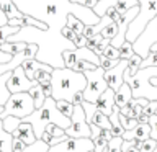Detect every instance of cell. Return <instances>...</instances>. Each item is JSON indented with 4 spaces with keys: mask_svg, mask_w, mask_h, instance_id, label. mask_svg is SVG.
Masks as SVG:
<instances>
[{
    "mask_svg": "<svg viewBox=\"0 0 157 152\" xmlns=\"http://www.w3.org/2000/svg\"><path fill=\"white\" fill-rule=\"evenodd\" d=\"M121 142H123V137L121 136H113L111 139L108 141L106 152H123L121 150Z\"/></svg>",
    "mask_w": 157,
    "mask_h": 152,
    "instance_id": "cell-35",
    "label": "cell"
},
{
    "mask_svg": "<svg viewBox=\"0 0 157 152\" xmlns=\"http://www.w3.org/2000/svg\"><path fill=\"white\" fill-rule=\"evenodd\" d=\"M28 93L33 97V100H34V106L39 108L44 103V100H46V95H44V92H43V87H41V83H36V85H33L31 88L28 90Z\"/></svg>",
    "mask_w": 157,
    "mask_h": 152,
    "instance_id": "cell-21",
    "label": "cell"
},
{
    "mask_svg": "<svg viewBox=\"0 0 157 152\" xmlns=\"http://www.w3.org/2000/svg\"><path fill=\"white\" fill-rule=\"evenodd\" d=\"M20 28L21 26H12V25H8V23L2 25V26H0V39H5V41H7V38L12 36V34H15Z\"/></svg>",
    "mask_w": 157,
    "mask_h": 152,
    "instance_id": "cell-34",
    "label": "cell"
},
{
    "mask_svg": "<svg viewBox=\"0 0 157 152\" xmlns=\"http://www.w3.org/2000/svg\"><path fill=\"white\" fill-rule=\"evenodd\" d=\"M144 67H157V51H149V54L141 61L139 69Z\"/></svg>",
    "mask_w": 157,
    "mask_h": 152,
    "instance_id": "cell-29",
    "label": "cell"
},
{
    "mask_svg": "<svg viewBox=\"0 0 157 152\" xmlns=\"http://www.w3.org/2000/svg\"><path fill=\"white\" fill-rule=\"evenodd\" d=\"M52 132H49V131H44L43 132V136H41V139L44 141V142H46V144H49V146H51L52 144Z\"/></svg>",
    "mask_w": 157,
    "mask_h": 152,
    "instance_id": "cell-53",
    "label": "cell"
},
{
    "mask_svg": "<svg viewBox=\"0 0 157 152\" xmlns=\"http://www.w3.org/2000/svg\"><path fill=\"white\" fill-rule=\"evenodd\" d=\"M83 74H85L87 78V87L82 92L83 100L95 103L97 98L108 88V83L105 80V69L97 66L95 69H90V70H83Z\"/></svg>",
    "mask_w": 157,
    "mask_h": 152,
    "instance_id": "cell-8",
    "label": "cell"
},
{
    "mask_svg": "<svg viewBox=\"0 0 157 152\" xmlns=\"http://www.w3.org/2000/svg\"><path fill=\"white\" fill-rule=\"evenodd\" d=\"M10 59H12V54L0 49V62H7V61H10Z\"/></svg>",
    "mask_w": 157,
    "mask_h": 152,
    "instance_id": "cell-56",
    "label": "cell"
},
{
    "mask_svg": "<svg viewBox=\"0 0 157 152\" xmlns=\"http://www.w3.org/2000/svg\"><path fill=\"white\" fill-rule=\"evenodd\" d=\"M118 62H120V59H108V57L103 56V54L100 56V67H103L105 70H108V69H111V67H115Z\"/></svg>",
    "mask_w": 157,
    "mask_h": 152,
    "instance_id": "cell-43",
    "label": "cell"
},
{
    "mask_svg": "<svg viewBox=\"0 0 157 152\" xmlns=\"http://www.w3.org/2000/svg\"><path fill=\"white\" fill-rule=\"evenodd\" d=\"M126 67H128V61H126V59H120V62H118L115 67L105 70V80L108 83V87L113 88L115 92L123 85V82H124V70H126Z\"/></svg>",
    "mask_w": 157,
    "mask_h": 152,
    "instance_id": "cell-13",
    "label": "cell"
},
{
    "mask_svg": "<svg viewBox=\"0 0 157 152\" xmlns=\"http://www.w3.org/2000/svg\"><path fill=\"white\" fill-rule=\"evenodd\" d=\"M116 33H118V23H116V21H111L110 25H106V26L100 31L101 36H103V38H108V39L115 38Z\"/></svg>",
    "mask_w": 157,
    "mask_h": 152,
    "instance_id": "cell-33",
    "label": "cell"
},
{
    "mask_svg": "<svg viewBox=\"0 0 157 152\" xmlns=\"http://www.w3.org/2000/svg\"><path fill=\"white\" fill-rule=\"evenodd\" d=\"M142 61V57L139 56V54H132V56L128 59V67L124 70V75H134V74L137 72V69H139V64Z\"/></svg>",
    "mask_w": 157,
    "mask_h": 152,
    "instance_id": "cell-23",
    "label": "cell"
},
{
    "mask_svg": "<svg viewBox=\"0 0 157 152\" xmlns=\"http://www.w3.org/2000/svg\"><path fill=\"white\" fill-rule=\"evenodd\" d=\"M82 100H83V95H82V92H77L75 95H74V98H72V103H74V105H80V103H82Z\"/></svg>",
    "mask_w": 157,
    "mask_h": 152,
    "instance_id": "cell-55",
    "label": "cell"
},
{
    "mask_svg": "<svg viewBox=\"0 0 157 152\" xmlns=\"http://www.w3.org/2000/svg\"><path fill=\"white\" fill-rule=\"evenodd\" d=\"M41 87H43V92L46 97H51L52 93V88H51V82H41Z\"/></svg>",
    "mask_w": 157,
    "mask_h": 152,
    "instance_id": "cell-52",
    "label": "cell"
},
{
    "mask_svg": "<svg viewBox=\"0 0 157 152\" xmlns=\"http://www.w3.org/2000/svg\"><path fill=\"white\" fill-rule=\"evenodd\" d=\"M26 144H25V141H21L20 137H13V142H12V150L13 152H21Z\"/></svg>",
    "mask_w": 157,
    "mask_h": 152,
    "instance_id": "cell-47",
    "label": "cell"
},
{
    "mask_svg": "<svg viewBox=\"0 0 157 152\" xmlns=\"http://www.w3.org/2000/svg\"><path fill=\"white\" fill-rule=\"evenodd\" d=\"M36 110L34 106V100L28 92H18L12 93L7 103L3 105V110L0 113V118H7V116H18L25 118Z\"/></svg>",
    "mask_w": 157,
    "mask_h": 152,
    "instance_id": "cell-7",
    "label": "cell"
},
{
    "mask_svg": "<svg viewBox=\"0 0 157 152\" xmlns=\"http://www.w3.org/2000/svg\"><path fill=\"white\" fill-rule=\"evenodd\" d=\"M157 149V141L152 139V137H147V139L142 142L139 152H154Z\"/></svg>",
    "mask_w": 157,
    "mask_h": 152,
    "instance_id": "cell-38",
    "label": "cell"
},
{
    "mask_svg": "<svg viewBox=\"0 0 157 152\" xmlns=\"http://www.w3.org/2000/svg\"><path fill=\"white\" fill-rule=\"evenodd\" d=\"M56 105L59 108V111L62 113V115H66L67 118L72 116V111H74V103L72 101H67V100H57Z\"/></svg>",
    "mask_w": 157,
    "mask_h": 152,
    "instance_id": "cell-31",
    "label": "cell"
},
{
    "mask_svg": "<svg viewBox=\"0 0 157 152\" xmlns=\"http://www.w3.org/2000/svg\"><path fill=\"white\" fill-rule=\"evenodd\" d=\"M36 80H31V78L26 77V72L21 66L15 67L12 74H10L8 80H7V87L10 93H18V92H28L33 85H36Z\"/></svg>",
    "mask_w": 157,
    "mask_h": 152,
    "instance_id": "cell-12",
    "label": "cell"
},
{
    "mask_svg": "<svg viewBox=\"0 0 157 152\" xmlns=\"http://www.w3.org/2000/svg\"><path fill=\"white\" fill-rule=\"evenodd\" d=\"M71 2H75V3H80L83 7H88V8H93L95 7V3L98 0H71Z\"/></svg>",
    "mask_w": 157,
    "mask_h": 152,
    "instance_id": "cell-49",
    "label": "cell"
},
{
    "mask_svg": "<svg viewBox=\"0 0 157 152\" xmlns=\"http://www.w3.org/2000/svg\"><path fill=\"white\" fill-rule=\"evenodd\" d=\"M93 150V141L90 137H71L54 146H49L48 152H90Z\"/></svg>",
    "mask_w": 157,
    "mask_h": 152,
    "instance_id": "cell-11",
    "label": "cell"
},
{
    "mask_svg": "<svg viewBox=\"0 0 157 152\" xmlns=\"http://www.w3.org/2000/svg\"><path fill=\"white\" fill-rule=\"evenodd\" d=\"M137 123H149V115H146V113H141V115L136 116Z\"/></svg>",
    "mask_w": 157,
    "mask_h": 152,
    "instance_id": "cell-57",
    "label": "cell"
},
{
    "mask_svg": "<svg viewBox=\"0 0 157 152\" xmlns=\"http://www.w3.org/2000/svg\"><path fill=\"white\" fill-rule=\"evenodd\" d=\"M151 136V126L149 123H139L136 127L132 129H124L123 132V139L129 141V139H137V141H146Z\"/></svg>",
    "mask_w": 157,
    "mask_h": 152,
    "instance_id": "cell-14",
    "label": "cell"
},
{
    "mask_svg": "<svg viewBox=\"0 0 157 152\" xmlns=\"http://www.w3.org/2000/svg\"><path fill=\"white\" fill-rule=\"evenodd\" d=\"M90 152H95V150H90Z\"/></svg>",
    "mask_w": 157,
    "mask_h": 152,
    "instance_id": "cell-59",
    "label": "cell"
},
{
    "mask_svg": "<svg viewBox=\"0 0 157 152\" xmlns=\"http://www.w3.org/2000/svg\"><path fill=\"white\" fill-rule=\"evenodd\" d=\"M67 136L71 137H90V123L85 118V111H83L82 105H74V111L71 116V126L64 129Z\"/></svg>",
    "mask_w": 157,
    "mask_h": 152,
    "instance_id": "cell-10",
    "label": "cell"
},
{
    "mask_svg": "<svg viewBox=\"0 0 157 152\" xmlns=\"http://www.w3.org/2000/svg\"><path fill=\"white\" fill-rule=\"evenodd\" d=\"M0 152H2V149H0Z\"/></svg>",
    "mask_w": 157,
    "mask_h": 152,
    "instance_id": "cell-60",
    "label": "cell"
},
{
    "mask_svg": "<svg viewBox=\"0 0 157 152\" xmlns=\"http://www.w3.org/2000/svg\"><path fill=\"white\" fill-rule=\"evenodd\" d=\"M118 0H98L95 3V7H93V12H95L98 17H101V15H105L106 8L108 7H115V3Z\"/></svg>",
    "mask_w": 157,
    "mask_h": 152,
    "instance_id": "cell-27",
    "label": "cell"
},
{
    "mask_svg": "<svg viewBox=\"0 0 157 152\" xmlns=\"http://www.w3.org/2000/svg\"><path fill=\"white\" fill-rule=\"evenodd\" d=\"M87 87V78L83 72L71 67H54L51 72V97L54 100L72 101L77 92H83Z\"/></svg>",
    "mask_w": 157,
    "mask_h": 152,
    "instance_id": "cell-3",
    "label": "cell"
},
{
    "mask_svg": "<svg viewBox=\"0 0 157 152\" xmlns=\"http://www.w3.org/2000/svg\"><path fill=\"white\" fill-rule=\"evenodd\" d=\"M13 137H20L21 141H25V144H33L36 141V136H34V131H33V126L31 123L28 121H21L18 124V127H15L13 132H12Z\"/></svg>",
    "mask_w": 157,
    "mask_h": 152,
    "instance_id": "cell-16",
    "label": "cell"
},
{
    "mask_svg": "<svg viewBox=\"0 0 157 152\" xmlns=\"http://www.w3.org/2000/svg\"><path fill=\"white\" fill-rule=\"evenodd\" d=\"M82 34H83L87 39H90L93 34H95V33H93V25H85V28H83V33H82Z\"/></svg>",
    "mask_w": 157,
    "mask_h": 152,
    "instance_id": "cell-51",
    "label": "cell"
},
{
    "mask_svg": "<svg viewBox=\"0 0 157 152\" xmlns=\"http://www.w3.org/2000/svg\"><path fill=\"white\" fill-rule=\"evenodd\" d=\"M118 51H120V59H126V61H128V59H129L132 54H134V49H132V43L126 39V41L123 43L120 48H118Z\"/></svg>",
    "mask_w": 157,
    "mask_h": 152,
    "instance_id": "cell-28",
    "label": "cell"
},
{
    "mask_svg": "<svg viewBox=\"0 0 157 152\" xmlns=\"http://www.w3.org/2000/svg\"><path fill=\"white\" fill-rule=\"evenodd\" d=\"M95 103H97V108H98V110H100L101 113H105V115L108 116V115L113 111V106H115V90L108 87L106 90L97 98Z\"/></svg>",
    "mask_w": 157,
    "mask_h": 152,
    "instance_id": "cell-15",
    "label": "cell"
},
{
    "mask_svg": "<svg viewBox=\"0 0 157 152\" xmlns=\"http://www.w3.org/2000/svg\"><path fill=\"white\" fill-rule=\"evenodd\" d=\"M90 123H95L97 126H100V127H105V129H111V123H110V118H108L105 113H101L100 110L97 108V111L93 113V116H92V121Z\"/></svg>",
    "mask_w": 157,
    "mask_h": 152,
    "instance_id": "cell-22",
    "label": "cell"
},
{
    "mask_svg": "<svg viewBox=\"0 0 157 152\" xmlns=\"http://www.w3.org/2000/svg\"><path fill=\"white\" fill-rule=\"evenodd\" d=\"M80 105L83 106V111H85V118H87V121L90 123L92 121V116H93V113L97 111V103H92V101H87V100H82Z\"/></svg>",
    "mask_w": 157,
    "mask_h": 152,
    "instance_id": "cell-36",
    "label": "cell"
},
{
    "mask_svg": "<svg viewBox=\"0 0 157 152\" xmlns=\"http://www.w3.org/2000/svg\"><path fill=\"white\" fill-rule=\"evenodd\" d=\"M100 131H101V127H100V126H97L95 123H90V132H92L90 139H95V137L100 134Z\"/></svg>",
    "mask_w": 157,
    "mask_h": 152,
    "instance_id": "cell-50",
    "label": "cell"
},
{
    "mask_svg": "<svg viewBox=\"0 0 157 152\" xmlns=\"http://www.w3.org/2000/svg\"><path fill=\"white\" fill-rule=\"evenodd\" d=\"M0 120H2L3 129L8 132H13L15 127H18V124L21 123V118H18V116H7V118H0Z\"/></svg>",
    "mask_w": 157,
    "mask_h": 152,
    "instance_id": "cell-26",
    "label": "cell"
},
{
    "mask_svg": "<svg viewBox=\"0 0 157 152\" xmlns=\"http://www.w3.org/2000/svg\"><path fill=\"white\" fill-rule=\"evenodd\" d=\"M97 66L93 62H90V61H77L75 62V66H74L72 69H75V70H78V72H83V70H90V69H95Z\"/></svg>",
    "mask_w": 157,
    "mask_h": 152,
    "instance_id": "cell-41",
    "label": "cell"
},
{
    "mask_svg": "<svg viewBox=\"0 0 157 152\" xmlns=\"http://www.w3.org/2000/svg\"><path fill=\"white\" fill-rule=\"evenodd\" d=\"M12 142H13L12 132L3 129L2 120H0V149H2V152H13L12 150Z\"/></svg>",
    "mask_w": 157,
    "mask_h": 152,
    "instance_id": "cell-19",
    "label": "cell"
},
{
    "mask_svg": "<svg viewBox=\"0 0 157 152\" xmlns=\"http://www.w3.org/2000/svg\"><path fill=\"white\" fill-rule=\"evenodd\" d=\"M149 126H151V136L149 137L157 141V115L149 116Z\"/></svg>",
    "mask_w": 157,
    "mask_h": 152,
    "instance_id": "cell-46",
    "label": "cell"
},
{
    "mask_svg": "<svg viewBox=\"0 0 157 152\" xmlns=\"http://www.w3.org/2000/svg\"><path fill=\"white\" fill-rule=\"evenodd\" d=\"M137 2H139V13L129 23L126 31V39L131 43L136 41V38L142 33L149 20H152L157 15V0H137Z\"/></svg>",
    "mask_w": 157,
    "mask_h": 152,
    "instance_id": "cell-6",
    "label": "cell"
},
{
    "mask_svg": "<svg viewBox=\"0 0 157 152\" xmlns=\"http://www.w3.org/2000/svg\"><path fill=\"white\" fill-rule=\"evenodd\" d=\"M131 98H132V92H131L129 83H128V82H123V85L115 92V103L121 108V106L128 105Z\"/></svg>",
    "mask_w": 157,
    "mask_h": 152,
    "instance_id": "cell-17",
    "label": "cell"
},
{
    "mask_svg": "<svg viewBox=\"0 0 157 152\" xmlns=\"http://www.w3.org/2000/svg\"><path fill=\"white\" fill-rule=\"evenodd\" d=\"M8 23V18H7V15L3 13V10L0 8V26H2V25H7Z\"/></svg>",
    "mask_w": 157,
    "mask_h": 152,
    "instance_id": "cell-58",
    "label": "cell"
},
{
    "mask_svg": "<svg viewBox=\"0 0 157 152\" xmlns=\"http://www.w3.org/2000/svg\"><path fill=\"white\" fill-rule=\"evenodd\" d=\"M21 121H28L31 123L33 126V131H34V136L36 139H41L43 132H44V127L49 123H54V124L61 126L62 129L71 126V118H67L66 115H62L59 111V108L56 105V100L52 97H46V100L39 108H36L31 115L21 118Z\"/></svg>",
    "mask_w": 157,
    "mask_h": 152,
    "instance_id": "cell-4",
    "label": "cell"
},
{
    "mask_svg": "<svg viewBox=\"0 0 157 152\" xmlns=\"http://www.w3.org/2000/svg\"><path fill=\"white\" fill-rule=\"evenodd\" d=\"M67 26H71L77 34H82V33H83V28H85V23H83L82 20H78L75 15L71 13V15L67 17Z\"/></svg>",
    "mask_w": 157,
    "mask_h": 152,
    "instance_id": "cell-25",
    "label": "cell"
},
{
    "mask_svg": "<svg viewBox=\"0 0 157 152\" xmlns=\"http://www.w3.org/2000/svg\"><path fill=\"white\" fill-rule=\"evenodd\" d=\"M49 144H46L43 139H36L33 144H28L21 152H48Z\"/></svg>",
    "mask_w": 157,
    "mask_h": 152,
    "instance_id": "cell-24",
    "label": "cell"
},
{
    "mask_svg": "<svg viewBox=\"0 0 157 152\" xmlns=\"http://www.w3.org/2000/svg\"><path fill=\"white\" fill-rule=\"evenodd\" d=\"M154 43H157V15L152 20H149V23L144 26L142 33L136 38V41L132 43V49L136 54L144 59L151 51V46Z\"/></svg>",
    "mask_w": 157,
    "mask_h": 152,
    "instance_id": "cell-9",
    "label": "cell"
},
{
    "mask_svg": "<svg viewBox=\"0 0 157 152\" xmlns=\"http://www.w3.org/2000/svg\"><path fill=\"white\" fill-rule=\"evenodd\" d=\"M13 3L20 12L41 20L52 29H62L67 25V17L71 13L85 25H97L100 21V17L93 12V8L71 0H13Z\"/></svg>",
    "mask_w": 157,
    "mask_h": 152,
    "instance_id": "cell-1",
    "label": "cell"
},
{
    "mask_svg": "<svg viewBox=\"0 0 157 152\" xmlns=\"http://www.w3.org/2000/svg\"><path fill=\"white\" fill-rule=\"evenodd\" d=\"M120 113H121V115H124L126 118H136V113H134V110H132V106L129 105V103L124 105V106H121Z\"/></svg>",
    "mask_w": 157,
    "mask_h": 152,
    "instance_id": "cell-48",
    "label": "cell"
},
{
    "mask_svg": "<svg viewBox=\"0 0 157 152\" xmlns=\"http://www.w3.org/2000/svg\"><path fill=\"white\" fill-rule=\"evenodd\" d=\"M0 8L7 15V18H21L25 17L23 12H20L18 7L13 3V0H0Z\"/></svg>",
    "mask_w": 157,
    "mask_h": 152,
    "instance_id": "cell-18",
    "label": "cell"
},
{
    "mask_svg": "<svg viewBox=\"0 0 157 152\" xmlns=\"http://www.w3.org/2000/svg\"><path fill=\"white\" fill-rule=\"evenodd\" d=\"M7 41H25L38 44V52L34 59L49 64L52 67H64L62 52L66 49L77 48L72 41H69L64 36L61 29H41L38 26H31V25H23L15 34L7 38Z\"/></svg>",
    "mask_w": 157,
    "mask_h": 152,
    "instance_id": "cell-2",
    "label": "cell"
},
{
    "mask_svg": "<svg viewBox=\"0 0 157 152\" xmlns=\"http://www.w3.org/2000/svg\"><path fill=\"white\" fill-rule=\"evenodd\" d=\"M10 74L12 72H5V74H0V105H5L7 103V100L10 98V90H8V87H7V80H8V77H10Z\"/></svg>",
    "mask_w": 157,
    "mask_h": 152,
    "instance_id": "cell-20",
    "label": "cell"
},
{
    "mask_svg": "<svg viewBox=\"0 0 157 152\" xmlns=\"http://www.w3.org/2000/svg\"><path fill=\"white\" fill-rule=\"evenodd\" d=\"M134 5H139V2L137 0H118V2L115 3V8H116V12L118 13H124L128 12L131 7H134Z\"/></svg>",
    "mask_w": 157,
    "mask_h": 152,
    "instance_id": "cell-30",
    "label": "cell"
},
{
    "mask_svg": "<svg viewBox=\"0 0 157 152\" xmlns=\"http://www.w3.org/2000/svg\"><path fill=\"white\" fill-rule=\"evenodd\" d=\"M34 80H36L38 83H41V82H51V72L43 70V69L34 70Z\"/></svg>",
    "mask_w": 157,
    "mask_h": 152,
    "instance_id": "cell-42",
    "label": "cell"
},
{
    "mask_svg": "<svg viewBox=\"0 0 157 152\" xmlns=\"http://www.w3.org/2000/svg\"><path fill=\"white\" fill-rule=\"evenodd\" d=\"M136 141H137V139H129V141L123 139V142H121V150H123V152H139V149L136 147Z\"/></svg>",
    "mask_w": 157,
    "mask_h": 152,
    "instance_id": "cell-39",
    "label": "cell"
},
{
    "mask_svg": "<svg viewBox=\"0 0 157 152\" xmlns=\"http://www.w3.org/2000/svg\"><path fill=\"white\" fill-rule=\"evenodd\" d=\"M157 77V67L137 69L134 75H124V82L129 83L132 98L157 100V85H152L151 78Z\"/></svg>",
    "mask_w": 157,
    "mask_h": 152,
    "instance_id": "cell-5",
    "label": "cell"
},
{
    "mask_svg": "<svg viewBox=\"0 0 157 152\" xmlns=\"http://www.w3.org/2000/svg\"><path fill=\"white\" fill-rule=\"evenodd\" d=\"M8 25H12V26H23V20L21 18H8Z\"/></svg>",
    "mask_w": 157,
    "mask_h": 152,
    "instance_id": "cell-54",
    "label": "cell"
},
{
    "mask_svg": "<svg viewBox=\"0 0 157 152\" xmlns=\"http://www.w3.org/2000/svg\"><path fill=\"white\" fill-rule=\"evenodd\" d=\"M118 118H120V123H121V126L124 127V129H132V127H136L137 124H139L136 118H126L124 115H121V113H120Z\"/></svg>",
    "mask_w": 157,
    "mask_h": 152,
    "instance_id": "cell-37",
    "label": "cell"
},
{
    "mask_svg": "<svg viewBox=\"0 0 157 152\" xmlns=\"http://www.w3.org/2000/svg\"><path fill=\"white\" fill-rule=\"evenodd\" d=\"M61 31H62V34L69 39V41H72V43L77 46V43H78V36H77V33L74 31V29H72L71 26H67V25H66V26H64V28L61 29Z\"/></svg>",
    "mask_w": 157,
    "mask_h": 152,
    "instance_id": "cell-40",
    "label": "cell"
},
{
    "mask_svg": "<svg viewBox=\"0 0 157 152\" xmlns=\"http://www.w3.org/2000/svg\"><path fill=\"white\" fill-rule=\"evenodd\" d=\"M105 57L108 59H120V51H118V48L111 46V44H108V46L105 48V51L101 52Z\"/></svg>",
    "mask_w": 157,
    "mask_h": 152,
    "instance_id": "cell-44",
    "label": "cell"
},
{
    "mask_svg": "<svg viewBox=\"0 0 157 152\" xmlns=\"http://www.w3.org/2000/svg\"><path fill=\"white\" fill-rule=\"evenodd\" d=\"M92 141H93V150H95V152H106L108 141L101 136V132L95 137V139H92Z\"/></svg>",
    "mask_w": 157,
    "mask_h": 152,
    "instance_id": "cell-32",
    "label": "cell"
},
{
    "mask_svg": "<svg viewBox=\"0 0 157 152\" xmlns=\"http://www.w3.org/2000/svg\"><path fill=\"white\" fill-rule=\"evenodd\" d=\"M108 44H110V39H108V38H103L101 41L97 44V46H93V48H92V51L95 52L97 56H101V52L105 51V48L108 46Z\"/></svg>",
    "mask_w": 157,
    "mask_h": 152,
    "instance_id": "cell-45",
    "label": "cell"
}]
</instances>
